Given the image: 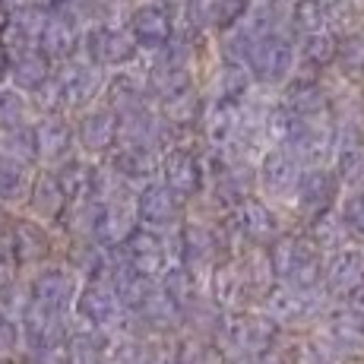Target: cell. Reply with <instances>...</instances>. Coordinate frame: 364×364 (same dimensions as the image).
Wrapping results in <instances>:
<instances>
[{
	"mask_svg": "<svg viewBox=\"0 0 364 364\" xmlns=\"http://www.w3.org/2000/svg\"><path fill=\"white\" fill-rule=\"evenodd\" d=\"M272 263V276L276 282L289 285L291 291H301V295H311V291H320V279H323V254L314 247V241L304 232H285L276 244L266 247Z\"/></svg>",
	"mask_w": 364,
	"mask_h": 364,
	"instance_id": "cell-1",
	"label": "cell"
},
{
	"mask_svg": "<svg viewBox=\"0 0 364 364\" xmlns=\"http://www.w3.org/2000/svg\"><path fill=\"white\" fill-rule=\"evenodd\" d=\"M279 333L276 323H272L266 314H260L257 307L250 311H232L222 317L219 333H215V346L222 348L228 361L244 364L247 358H257V355L269 352V348H279Z\"/></svg>",
	"mask_w": 364,
	"mask_h": 364,
	"instance_id": "cell-2",
	"label": "cell"
},
{
	"mask_svg": "<svg viewBox=\"0 0 364 364\" xmlns=\"http://www.w3.org/2000/svg\"><path fill=\"white\" fill-rule=\"evenodd\" d=\"M222 222H225L228 235H232L235 250H241V247L266 250L269 244H276L279 237L289 232L282 209H276L272 203H266L260 197H247L244 203H237L232 213L222 215Z\"/></svg>",
	"mask_w": 364,
	"mask_h": 364,
	"instance_id": "cell-3",
	"label": "cell"
},
{
	"mask_svg": "<svg viewBox=\"0 0 364 364\" xmlns=\"http://www.w3.org/2000/svg\"><path fill=\"white\" fill-rule=\"evenodd\" d=\"M276 143L289 152L301 168L330 165L333 159V124L330 117L314 121H289L276 108Z\"/></svg>",
	"mask_w": 364,
	"mask_h": 364,
	"instance_id": "cell-4",
	"label": "cell"
},
{
	"mask_svg": "<svg viewBox=\"0 0 364 364\" xmlns=\"http://www.w3.org/2000/svg\"><path fill=\"white\" fill-rule=\"evenodd\" d=\"M80 58L89 60L92 67L105 70V73H114L121 67H130L133 60H139L136 41L127 29V23H99V26H89L82 32V45H80Z\"/></svg>",
	"mask_w": 364,
	"mask_h": 364,
	"instance_id": "cell-5",
	"label": "cell"
},
{
	"mask_svg": "<svg viewBox=\"0 0 364 364\" xmlns=\"http://www.w3.org/2000/svg\"><path fill=\"white\" fill-rule=\"evenodd\" d=\"M244 67L254 76V86L260 89H282L295 76V35L291 32H272L263 35L250 48Z\"/></svg>",
	"mask_w": 364,
	"mask_h": 364,
	"instance_id": "cell-6",
	"label": "cell"
},
{
	"mask_svg": "<svg viewBox=\"0 0 364 364\" xmlns=\"http://www.w3.org/2000/svg\"><path fill=\"white\" fill-rule=\"evenodd\" d=\"M206 146H171L162 152L159 181L184 203H193L206 187V165H203Z\"/></svg>",
	"mask_w": 364,
	"mask_h": 364,
	"instance_id": "cell-7",
	"label": "cell"
},
{
	"mask_svg": "<svg viewBox=\"0 0 364 364\" xmlns=\"http://www.w3.org/2000/svg\"><path fill=\"white\" fill-rule=\"evenodd\" d=\"M301 171H304V168H301L279 143H272L269 149L257 159V197L272 203L276 209L291 206Z\"/></svg>",
	"mask_w": 364,
	"mask_h": 364,
	"instance_id": "cell-8",
	"label": "cell"
},
{
	"mask_svg": "<svg viewBox=\"0 0 364 364\" xmlns=\"http://www.w3.org/2000/svg\"><path fill=\"white\" fill-rule=\"evenodd\" d=\"M133 206H136V225L146 228V232L171 235L187 222V203L178 193L168 191L162 181L143 187L133 200Z\"/></svg>",
	"mask_w": 364,
	"mask_h": 364,
	"instance_id": "cell-9",
	"label": "cell"
},
{
	"mask_svg": "<svg viewBox=\"0 0 364 364\" xmlns=\"http://www.w3.org/2000/svg\"><path fill=\"white\" fill-rule=\"evenodd\" d=\"M121 254L127 257V263L139 276L159 279L168 266L178 263V232L156 235V232H146V228H136L121 244Z\"/></svg>",
	"mask_w": 364,
	"mask_h": 364,
	"instance_id": "cell-10",
	"label": "cell"
},
{
	"mask_svg": "<svg viewBox=\"0 0 364 364\" xmlns=\"http://www.w3.org/2000/svg\"><path fill=\"white\" fill-rule=\"evenodd\" d=\"M339 197H342V187H339V181H336L333 168L314 165V168L301 171L295 197H291V209H295V215L301 222H311V219H317V215L336 209Z\"/></svg>",
	"mask_w": 364,
	"mask_h": 364,
	"instance_id": "cell-11",
	"label": "cell"
},
{
	"mask_svg": "<svg viewBox=\"0 0 364 364\" xmlns=\"http://www.w3.org/2000/svg\"><path fill=\"white\" fill-rule=\"evenodd\" d=\"M124 23H127L139 54H156L174 35V10L165 6L162 0H143V4L130 6Z\"/></svg>",
	"mask_w": 364,
	"mask_h": 364,
	"instance_id": "cell-12",
	"label": "cell"
},
{
	"mask_svg": "<svg viewBox=\"0 0 364 364\" xmlns=\"http://www.w3.org/2000/svg\"><path fill=\"white\" fill-rule=\"evenodd\" d=\"M276 108L289 121H314L330 117V95L320 76H291L282 89H276Z\"/></svg>",
	"mask_w": 364,
	"mask_h": 364,
	"instance_id": "cell-13",
	"label": "cell"
},
{
	"mask_svg": "<svg viewBox=\"0 0 364 364\" xmlns=\"http://www.w3.org/2000/svg\"><path fill=\"white\" fill-rule=\"evenodd\" d=\"M244 10L247 0H187L181 10H174V19L197 35H215L235 26Z\"/></svg>",
	"mask_w": 364,
	"mask_h": 364,
	"instance_id": "cell-14",
	"label": "cell"
},
{
	"mask_svg": "<svg viewBox=\"0 0 364 364\" xmlns=\"http://www.w3.org/2000/svg\"><path fill=\"white\" fill-rule=\"evenodd\" d=\"M254 76L244 64L237 60H222L215 54L213 67L200 76V92L206 95V102H228V105H241L254 92Z\"/></svg>",
	"mask_w": 364,
	"mask_h": 364,
	"instance_id": "cell-15",
	"label": "cell"
},
{
	"mask_svg": "<svg viewBox=\"0 0 364 364\" xmlns=\"http://www.w3.org/2000/svg\"><path fill=\"white\" fill-rule=\"evenodd\" d=\"M361 285H364V244H352V247L323 257L320 291L330 301H346Z\"/></svg>",
	"mask_w": 364,
	"mask_h": 364,
	"instance_id": "cell-16",
	"label": "cell"
},
{
	"mask_svg": "<svg viewBox=\"0 0 364 364\" xmlns=\"http://www.w3.org/2000/svg\"><path fill=\"white\" fill-rule=\"evenodd\" d=\"M320 339L330 346L336 358H361L364 355V317L352 314L346 304H336L320 320Z\"/></svg>",
	"mask_w": 364,
	"mask_h": 364,
	"instance_id": "cell-17",
	"label": "cell"
},
{
	"mask_svg": "<svg viewBox=\"0 0 364 364\" xmlns=\"http://www.w3.org/2000/svg\"><path fill=\"white\" fill-rule=\"evenodd\" d=\"M76 146L86 156H111L117 146V114L108 105H92V108L80 111V121L73 124Z\"/></svg>",
	"mask_w": 364,
	"mask_h": 364,
	"instance_id": "cell-18",
	"label": "cell"
},
{
	"mask_svg": "<svg viewBox=\"0 0 364 364\" xmlns=\"http://www.w3.org/2000/svg\"><path fill=\"white\" fill-rule=\"evenodd\" d=\"M203 291H206V295L213 298L225 314H232V311H250V307L257 304V298L250 295V289L244 285L241 272H237L235 257H228V260L215 263L213 269H209V276L203 279Z\"/></svg>",
	"mask_w": 364,
	"mask_h": 364,
	"instance_id": "cell-19",
	"label": "cell"
},
{
	"mask_svg": "<svg viewBox=\"0 0 364 364\" xmlns=\"http://www.w3.org/2000/svg\"><path fill=\"white\" fill-rule=\"evenodd\" d=\"M82 26L76 23L73 16L64 10V6H54L51 13H48L45 19V29H41V38H38V51L45 54L48 60H58V64H64V60L76 58L80 54V45H82Z\"/></svg>",
	"mask_w": 364,
	"mask_h": 364,
	"instance_id": "cell-20",
	"label": "cell"
},
{
	"mask_svg": "<svg viewBox=\"0 0 364 364\" xmlns=\"http://www.w3.org/2000/svg\"><path fill=\"white\" fill-rule=\"evenodd\" d=\"M159 156L156 149H143V146H114V152L108 156V171L117 174L127 187L143 191V187L156 184L159 181Z\"/></svg>",
	"mask_w": 364,
	"mask_h": 364,
	"instance_id": "cell-21",
	"label": "cell"
},
{
	"mask_svg": "<svg viewBox=\"0 0 364 364\" xmlns=\"http://www.w3.org/2000/svg\"><path fill=\"white\" fill-rule=\"evenodd\" d=\"M76 314L89 323V330H114V326L124 323V307L117 301L114 289L108 282H89L86 289L76 295Z\"/></svg>",
	"mask_w": 364,
	"mask_h": 364,
	"instance_id": "cell-22",
	"label": "cell"
},
{
	"mask_svg": "<svg viewBox=\"0 0 364 364\" xmlns=\"http://www.w3.org/2000/svg\"><path fill=\"white\" fill-rule=\"evenodd\" d=\"M35 143H38V159L48 168L64 165L67 159L76 156V133L73 124L60 114H48L45 121L35 124Z\"/></svg>",
	"mask_w": 364,
	"mask_h": 364,
	"instance_id": "cell-23",
	"label": "cell"
},
{
	"mask_svg": "<svg viewBox=\"0 0 364 364\" xmlns=\"http://www.w3.org/2000/svg\"><path fill=\"white\" fill-rule=\"evenodd\" d=\"M336 48H339V38H336L330 29L298 35L295 38V73L298 76H323L326 70H333V64H336Z\"/></svg>",
	"mask_w": 364,
	"mask_h": 364,
	"instance_id": "cell-24",
	"label": "cell"
},
{
	"mask_svg": "<svg viewBox=\"0 0 364 364\" xmlns=\"http://www.w3.org/2000/svg\"><path fill=\"white\" fill-rule=\"evenodd\" d=\"M70 301H76V279L70 269L51 266V269H41L32 282V304L41 311L51 314H64Z\"/></svg>",
	"mask_w": 364,
	"mask_h": 364,
	"instance_id": "cell-25",
	"label": "cell"
},
{
	"mask_svg": "<svg viewBox=\"0 0 364 364\" xmlns=\"http://www.w3.org/2000/svg\"><path fill=\"white\" fill-rule=\"evenodd\" d=\"M237 127H241V105L206 102L200 124V139L206 149H228L237 136Z\"/></svg>",
	"mask_w": 364,
	"mask_h": 364,
	"instance_id": "cell-26",
	"label": "cell"
},
{
	"mask_svg": "<svg viewBox=\"0 0 364 364\" xmlns=\"http://www.w3.org/2000/svg\"><path fill=\"white\" fill-rule=\"evenodd\" d=\"M6 70H10V80L19 92H41V89L51 82L54 76V64L45 58V54L35 48V51H23L16 58L6 60Z\"/></svg>",
	"mask_w": 364,
	"mask_h": 364,
	"instance_id": "cell-27",
	"label": "cell"
},
{
	"mask_svg": "<svg viewBox=\"0 0 364 364\" xmlns=\"http://www.w3.org/2000/svg\"><path fill=\"white\" fill-rule=\"evenodd\" d=\"M301 232L311 237L314 247H317L323 257H330V254H336V250H346V247H352V244H355L352 235H348L346 225H342V219H339V213H336V209L317 215V219H311V222H304V225H301Z\"/></svg>",
	"mask_w": 364,
	"mask_h": 364,
	"instance_id": "cell-28",
	"label": "cell"
},
{
	"mask_svg": "<svg viewBox=\"0 0 364 364\" xmlns=\"http://www.w3.org/2000/svg\"><path fill=\"white\" fill-rule=\"evenodd\" d=\"M26 197H29L32 213L41 215V219H60V213H64V206H67V197H64V191H60L51 168L38 171L29 181V193H26Z\"/></svg>",
	"mask_w": 364,
	"mask_h": 364,
	"instance_id": "cell-29",
	"label": "cell"
},
{
	"mask_svg": "<svg viewBox=\"0 0 364 364\" xmlns=\"http://www.w3.org/2000/svg\"><path fill=\"white\" fill-rule=\"evenodd\" d=\"M235 266L241 272L244 285L250 289V295L260 301V295L269 285H276V276H272V263H269V254L263 247H241L235 254Z\"/></svg>",
	"mask_w": 364,
	"mask_h": 364,
	"instance_id": "cell-30",
	"label": "cell"
},
{
	"mask_svg": "<svg viewBox=\"0 0 364 364\" xmlns=\"http://www.w3.org/2000/svg\"><path fill=\"white\" fill-rule=\"evenodd\" d=\"M102 213L105 203L99 200H76L67 203L64 213H60V222L76 241H95L99 237V225H102Z\"/></svg>",
	"mask_w": 364,
	"mask_h": 364,
	"instance_id": "cell-31",
	"label": "cell"
},
{
	"mask_svg": "<svg viewBox=\"0 0 364 364\" xmlns=\"http://www.w3.org/2000/svg\"><path fill=\"white\" fill-rule=\"evenodd\" d=\"M159 291L171 301V307L174 311H184V307H191L193 304V298L203 291V282L193 272H187L181 263H171L168 269L159 276Z\"/></svg>",
	"mask_w": 364,
	"mask_h": 364,
	"instance_id": "cell-32",
	"label": "cell"
},
{
	"mask_svg": "<svg viewBox=\"0 0 364 364\" xmlns=\"http://www.w3.org/2000/svg\"><path fill=\"white\" fill-rule=\"evenodd\" d=\"M330 168H333L336 181H339L342 193L346 191H364V146L333 152Z\"/></svg>",
	"mask_w": 364,
	"mask_h": 364,
	"instance_id": "cell-33",
	"label": "cell"
},
{
	"mask_svg": "<svg viewBox=\"0 0 364 364\" xmlns=\"http://www.w3.org/2000/svg\"><path fill=\"white\" fill-rule=\"evenodd\" d=\"M10 237H13V250L23 260H38V257H48V250H51V237H48V228L41 222L23 219L13 228Z\"/></svg>",
	"mask_w": 364,
	"mask_h": 364,
	"instance_id": "cell-34",
	"label": "cell"
},
{
	"mask_svg": "<svg viewBox=\"0 0 364 364\" xmlns=\"http://www.w3.org/2000/svg\"><path fill=\"white\" fill-rule=\"evenodd\" d=\"M282 352L289 364H339V358L330 352V346L320 336H301Z\"/></svg>",
	"mask_w": 364,
	"mask_h": 364,
	"instance_id": "cell-35",
	"label": "cell"
},
{
	"mask_svg": "<svg viewBox=\"0 0 364 364\" xmlns=\"http://www.w3.org/2000/svg\"><path fill=\"white\" fill-rule=\"evenodd\" d=\"M326 29V4H301L289 0V32L295 35H311Z\"/></svg>",
	"mask_w": 364,
	"mask_h": 364,
	"instance_id": "cell-36",
	"label": "cell"
},
{
	"mask_svg": "<svg viewBox=\"0 0 364 364\" xmlns=\"http://www.w3.org/2000/svg\"><path fill=\"white\" fill-rule=\"evenodd\" d=\"M29 168L10 156H0V200H23L29 193Z\"/></svg>",
	"mask_w": 364,
	"mask_h": 364,
	"instance_id": "cell-37",
	"label": "cell"
},
{
	"mask_svg": "<svg viewBox=\"0 0 364 364\" xmlns=\"http://www.w3.org/2000/svg\"><path fill=\"white\" fill-rule=\"evenodd\" d=\"M336 213H339L346 232L352 235V241L364 244V191H346L336 203Z\"/></svg>",
	"mask_w": 364,
	"mask_h": 364,
	"instance_id": "cell-38",
	"label": "cell"
},
{
	"mask_svg": "<svg viewBox=\"0 0 364 364\" xmlns=\"http://www.w3.org/2000/svg\"><path fill=\"white\" fill-rule=\"evenodd\" d=\"M29 121V102L19 89H0V127L16 130Z\"/></svg>",
	"mask_w": 364,
	"mask_h": 364,
	"instance_id": "cell-39",
	"label": "cell"
},
{
	"mask_svg": "<svg viewBox=\"0 0 364 364\" xmlns=\"http://www.w3.org/2000/svg\"><path fill=\"white\" fill-rule=\"evenodd\" d=\"M181 355V364H232L222 355V348L215 346L213 339H193L187 346L178 348Z\"/></svg>",
	"mask_w": 364,
	"mask_h": 364,
	"instance_id": "cell-40",
	"label": "cell"
},
{
	"mask_svg": "<svg viewBox=\"0 0 364 364\" xmlns=\"http://www.w3.org/2000/svg\"><path fill=\"white\" fill-rule=\"evenodd\" d=\"M244 364H289V361H285V352H282V348H269V352L257 355V358H247Z\"/></svg>",
	"mask_w": 364,
	"mask_h": 364,
	"instance_id": "cell-41",
	"label": "cell"
},
{
	"mask_svg": "<svg viewBox=\"0 0 364 364\" xmlns=\"http://www.w3.org/2000/svg\"><path fill=\"white\" fill-rule=\"evenodd\" d=\"M342 304H346L352 314H358V317H364V285H361V289H355L352 295L342 301Z\"/></svg>",
	"mask_w": 364,
	"mask_h": 364,
	"instance_id": "cell-42",
	"label": "cell"
},
{
	"mask_svg": "<svg viewBox=\"0 0 364 364\" xmlns=\"http://www.w3.org/2000/svg\"><path fill=\"white\" fill-rule=\"evenodd\" d=\"M117 4H121V6H124V4H130V6H133V4H143V0H117Z\"/></svg>",
	"mask_w": 364,
	"mask_h": 364,
	"instance_id": "cell-43",
	"label": "cell"
},
{
	"mask_svg": "<svg viewBox=\"0 0 364 364\" xmlns=\"http://www.w3.org/2000/svg\"><path fill=\"white\" fill-rule=\"evenodd\" d=\"M301 4H330V0H301Z\"/></svg>",
	"mask_w": 364,
	"mask_h": 364,
	"instance_id": "cell-44",
	"label": "cell"
},
{
	"mask_svg": "<svg viewBox=\"0 0 364 364\" xmlns=\"http://www.w3.org/2000/svg\"><path fill=\"white\" fill-rule=\"evenodd\" d=\"M247 4H276V0H247Z\"/></svg>",
	"mask_w": 364,
	"mask_h": 364,
	"instance_id": "cell-45",
	"label": "cell"
},
{
	"mask_svg": "<svg viewBox=\"0 0 364 364\" xmlns=\"http://www.w3.org/2000/svg\"><path fill=\"white\" fill-rule=\"evenodd\" d=\"M358 6H361V16H364V0H361V4H358Z\"/></svg>",
	"mask_w": 364,
	"mask_h": 364,
	"instance_id": "cell-46",
	"label": "cell"
},
{
	"mask_svg": "<svg viewBox=\"0 0 364 364\" xmlns=\"http://www.w3.org/2000/svg\"><path fill=\"white\" fill-rule=\"evenodd\" d=\"M352 4H361V0H352Z\"/></svg>",
	"mask_w": 364,
	"mask_h": 364,
	"instance_id": "cell-47",
	"label": "cell"
}]
</instances>
